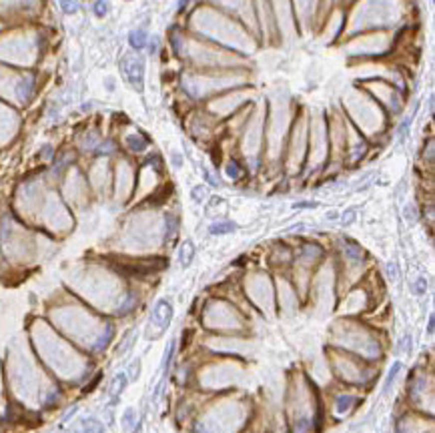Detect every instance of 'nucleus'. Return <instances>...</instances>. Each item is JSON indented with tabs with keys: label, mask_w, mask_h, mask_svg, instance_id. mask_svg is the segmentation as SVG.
Wrapping results in <instances>:
<instances>
[{
	"label": "nucleus",
	"mask_w": 435,
	"mask_h": 433,
	"mask_svg": "<svg viewBox=\"0 0 435 433\" xmlns=\"http://www.w3.org/2000/svg\"><path fill=\"white\" fill-rule=\"evenodd\" d=\"M401 363L399 361H395L393 363V367L389 369V375H387V379H385V385H383V393H389V389H391V385H393V381H395V377L399 375V371H401Z\"/></svg>",
	"instance_id": "obj_7"
},
{
	"label": "nucleus",
	"mask_w": 435,
	"mask_h": 433,
	"mask_svg": "<svg viewBox=\"0 0 435 433\" xmlns=\"http://www.w3.org/2000/svg\"><path fill=\"white\" fill-rule=\"evenodd\" d=\"M122 72H124L126 80L140 92V90H142V78H144V64H142V58H138V56H124V60H122Z\"/></svg>",
	"instance_id": "obj_2"
},
{
	"label": "nucleus",
	"mask_w": 435,
	"mask_h": 433,
	"mask_svg": "<svg viewBox=\"0 0 435 433\" xmlns=\"http://www.w3.org/2000/svg\"><path fill=\"white\" fill-rule=\"evenodd\" d=\"M128 42H130V46L132 48H142V46H147V32L144 30H132L130 34H128Z\"/></svg>",
	"instance_id": "obj_4"
},
{
	"label": "nucleus",
	"mask_w": 435,
	"mask_h": 433,
	"mask_svg": "<svg viewBox=\"0 0 435 433\" xmlns=\"http://www.w3.org/2000/svg\"><path fill=\"white\" fill-rule=\"evenodd\" d=\"M227 175H229V177H233V179L241 177V169H239V165H237V163H231V165L227 167Z\"/></svg>",
	"instance_id": "obj_19"
},
{
	"label": "nucleus",
	"mask_w": 435,
	"mask_h": 433,
	"mask_svg": "<svg viewBox=\"0 0 435 433\" xmlns=\"http://www.w3.org/2000/svg\"><path fill=\"white\" fill-rule=\"evenodd\" d=\"M60 8H62V12H66V14H74V12H78L80 4L76 2V0H60Z\"/></svg>",
	"instance_id": "obj_13"
},
{
	"label": "nucleus",
	"mask_w": 435,
	"mask_h": 433,
	"mask_svg": "<svg viewBox=\"0 0 435 433\" xmlns=\"http://www.w3.org/2000/svg\"><path fill=\"white\" fill-rule=\"evenodd\" d=\"M151 319L161 327V331L167 329L169 323H171V319H173V307H171V303L165 301V299H161V301L155 305V309H153V317H151Z\"/></svg>",
	"instance_id": "obj_3"
},
{
	"label": "nucleus",
	"mask_w": 435,
	"mask_h": 433,
	"mask_svg": "<svg viewBox=\"0 0 435 433\" xmlns=\"http://www.w3.org/2000/svg\"><path fill=\"white\" fill-rule=\"evenodd\" d=\"M134 417V413H132V409H126L124 411V417H122V425H124V429H128V427H132V419Z\"/></svg>",
	"instance_id": "obj_18"
},
{
	"label": "nucleus",
	"mask_w": 435,
	"mask_h": 433,
	"mask_svg": "<svg viewBox=\"0 0 435 433\" xmlns=\"http://www.w3.org/2000/svg\"><path fill=\"white\" fill-rule=\"evenodd\" d=\"M235 231V225L233 223H215L211 227V233L213 235H227V233H233Z\"/></svg>",
	"instance_id": "obj_10"
},
{
	"label": "nucleus",
	"mask_w": 435,
	"mask_h": 433,
	"mask_svg": "<svg viewBox=\"0 0 435 433\" xmlns=\"http://www.w3.org/2000/svg\"><path fill=\"white\" fill-rule=\"evenodd\" d=\"M345 253H347V257H349L351 261H355V263H359V261H361V257H363L361 249H359L357 245H353L351 241H347V243H345Z\"/></svg>",
	"instance_id": "obj_8"
},
{
	"label": "nucleus",
	"mask_w": 435,
	"mask_h": 433,
	"mask_svg": "<svg viewBox=\"0 0 435 433\" xmlns=\"http://www.w3.org/2000/svg\"><path fill=\"white\" fill-rule=\"evenodd\" d=\"M295 207H297V209H307V207L313 209V207H317V203H299V205H295Z\"/></svg>",
	"instance_id": "obj_25"
},
{
	"label": "nucleus",
	"mask_w": 435,
	"mask_h": 433,
	"mask_svg": "<svg viewBox=\"0 0 435 433\" xmlns=\"http://www.w3.org/2000/svg\"><path fill=\"white\" fill-rule=\"evenodd\" d=\"M30 88H32V78L30 76H26L20 84H18V92L24 96V98H28V94H30Z\"/></svg>",
	"instance_id": "obj_15"
},
{
	"label": "nucleus",
	"mask_w": 435,
	"mask_h": 433,
	"mask_svg": "<svg viewBox=\"0 0 435 433\" xmlns=\"http://www.w3.org/2000/svg\"><path fill=\"white\" fill-rule=\"evenodd\" d=\"M126 144H128V149L134 151V153H140V151L147 149V140H144L142 136H138V134H130L126 138Z\"/></svg>",
	"instance_id": "obj_6"
},
{
	"label": "nucleus",
	"mask_w": 435,
	"mask_h": 433,
	"mask_svg": "<svg viewBox=\"0 0 435 433\" xmlns=\"http://www.w3.org/2000/svg\"><path fill=\"white\" fill-rule=\"evenodd\" d=\"M106 12H108V2L106 0H96L94 2V14L102 18V16H106Z\"/></svg>",
	"instance_id": "obj_14"
},
{
	"label": "nucleus",
	"mask_w": 435,
	"mask_h": 433,
	"mask_svg": "<svg viewBox=\"0 0 435 433\" xmlns=\"http://www.w3.org/2000/svg\"><path fill=\"white\" fill-rule=\"evenodd\" d=\"M387 275L391 281H397V267L393 263H387Z\"/></svg>",
	"instance_id": "obj_23"
},
{
	"label": "nucleus",
	"mask_w": 435,
	"mask_h": 433,
	"mask_svg": "<svg viewBox=\"0 0 435 433\" xmlns=\"http://www.w3.org/2000/svg\"><path fill=\"white\" fill-rule=\"evenodd\" d=\"M193 199H195L197 203L203 201V199H205V189H203V187H195V189H193Z\"/></svg>",
	"instance_id": "obj_22"
},
{
	"label": "nucleus",
	"mask_w": 435,
	"mask_h": 433,
	"mask_svg": "<svg viewBox=\"0 0 435 433\" xmlns=\"http://www.w3.org/2000/svg\"><path fill=\"white\" fill-rule=\"evenodd\" d=\"M173 355H175V343H171V347L167 349V357H165V363H163L165 371H169V365H171V359H173Z\"/></svg>",
	"instance_id": "obj_20"
},
{
	"label": "nucleus",
	"mask_w": 435,
	"mask_h": 433,
	"mask_svg": "<svg viewBox=\"0 0 435 433\" xmlns=\"http://www.w3.org/2000/svg\"><path fill=\"white\" fill-rule=\"evenodd\" d=\"M82 429H84V433H104V427L96 419H86L82 423Z\"/></svg>",
	"instance_id": "obj_12"
},
{
	"label": "nucleus",
	"mask_w": 435,
	"mask_h": 433,
	"mask_svg": "<svg viewBox=\"0 0 435 433\" xmlns=\"http://www.w3.org/2000/svg\"><path fill=\"white\" fill-rule=\"evenodd\" d=\"M353 219H355V211H347V217L343 215V223H345V225L353 223Z\"/></svg>",
	"instance_id": "obj_24"
},
{
	"label": "nucleus",
	"mask_w": 435,
	"mask_h": 433,
	"mask_svg": "<svg viewBox=\"0 0 435 433\" xmlns=\"http://www.w3.org/2000/svg\"><path fill=\"white\" fill-rule=\"evenodd\" d=\"M425 289H427V281H425L423 277H419L417 283H415V295H423Z\"/></svg>",
	"instance_id": "obj_17"
},
{
	"label": "nucleus",
	"mask_w": 435,
	"mask_h": 433,
	"mask_svg": "<svg viewBox=\"0 0 435 433\" xmlns=\"http://www.w3.org/2000/svg\"><path fill=\"white\" fill-rule=\"evenodd\" d=\"M193 257H195V247H193L191 241H185V245L181 247V265H183V267H189L191 261H193Z\"/></svg>",
	"instance_id": "obj_5"
},
{
	"label": "nucleus",
	"mask_w": 435,
	"mask_h": 433,
	"mask_svg": "<svg viewBox=\"0 0 435 433\" xmlns=\"http://www.w3.org/2000/svg\"><path fill=\"white\" fill-rule=\"evenodd\" d=\"M353 401H355V397H351V395H341V397H337V411H339V413L349 411L351 405H353Z\"/></svg>",
	"instance_id": "obj_11"
},
{
	"label": "nucleus",
	"mask_w": 435,
	"mask_h": 433,
	"mask_svg": "<svg viewBox=\"0 0 435 433\" xmlns=\"http://www.w3.org/2000/svg\"><path fill=\"white\" fill-rule=\"evenodd\" d=\"M433 323H435V317L431 315V317H429V325H427V333H429V335H433Z\"/></svg>",
	"instance_id": "obj_26"
},
{
	"label": "nucleus",
	"mask_w": 435,
	"mask_h": 433,
	"mask_svg": "<svg viewBox=\"0 0 435 433\" xmlns=\"http://www.w3.org/2000/svg\"><path fill=\"white\" fill-rule=\"evenodd\" d=\"M173 161H175L177 167H181V157H179V155H173Z\"/></svg>",
	"instance_id": "obj_27"
},
{
	"label": "nucleus",
	"mask_w": 435,
	"mask_h": 433,
	"mask_svg": "<svg viewBox=\"0 0 435 433\" xmlns=\"http://www.w3.org/2000/svg\"><path fill=\"white\" fill-rule=\"evenodd\" d=\"M100 379H102V373L94 375V379H92V381H90V383H88V385L84 387V393H90V391H92V389H94V387H96V385L100 383Z\"/></svg>",
	"instance_id": "obj_21"
},
{
	"label": "nucleus",
	"mask_w": 435,
	"mask_h": 433,
	"mask_svg": "<svg viewBox=\"0 0 435 433\" xmlns=\"http://www.w3.org/2000/svg\"><path fill=\"white\" fill-rule=\"evenodd\" d=\"M110 335H112V327H108V329H106V335H102V337H100V341L94 345V349H104V347L108 345V341H110Z\"/></svg>",
	"instance_id": "obj_16"
},
{
	"label": "nucleus",
	"mask_w": 435,
	"mask_h": 433,
	"mask_svg": "<svg viewBox=\"0 0 435 433\" xmlns=\"http://www.w3.org/2000/svg\"><path fill=\"white\" fill-rule=\"evenodd\" d=\"M167 267V261L161 257L155 259H147V261H136V263H114V269L126 275H134V277H144L151 275L155 271H161Z\"/></svg>",
	"instance_id": "obj_1"
},
{
	"label": "nucleus",
	"mask_w": 435,
	"mask_h": 433,
	"mask_svg": "<svg viewBox=\"0 0 435 433\" xmlns=\"http://www.w3.org/2000/svg\"><path fill=\"white\" fill-rule=\"evenodd\" d=\"M124 387H126V375H124V373H118V375L112 379V395H114V399L118 397V393H122Z\"/></svg>",
	"instance_id": "obj_9"
}]
</instances>
